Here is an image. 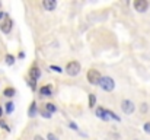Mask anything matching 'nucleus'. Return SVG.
I'll return each mask as SVG.
<instances>
[{
  "label": "nucleus",
  "instance_id": "13",
  "mask_svg": "<svg viewBox=\"0 0 150 140\" xmlns=\"http://www.w3.org/2000/svg\"><path fill=\"white\" fill-rule=\"evenodd\" d=\"M45 109H47L50 114H52V112H55V111H57V107H55L54 104L48 102V104H45Z\"/></svg>",
  "mask_w": 150,
  "mask_h": 140
},
{
  "label": "nucleus",
  "instance_id": "6",
  "mask_svg": "<svg viewBox=\"0 0 150 140\" xmlns=\"http://www.w3.org/2000/svg\"><path fill=\"white\" fill-rule=\"evenodd\" d=\"M133 6H134V9H136L137 12H140V13H144V12L149 9V3H147L146 0H136Z\"/></svg>",
  "mask_w": 150,
  "mask_h": 140
},
{
  "label": "nucleus",
  "instance_id": "17",
  "mask_svg": "<svg viewBox=\"0 0 150 140\" xmlns=\"http://www.w3.org/2000/svg\"><path fill=\"white\" fill-rule=\"evenodd\" d=\"M15 109V104L13 102H7L6 104V114H12Z\"/></svg>",
  "mask_w": 150,
  "mask_h": 140
},
{
  "label": "nucleus",
  "instance_id": "19",
  "mask_svg": "<svg viewBox=\"0 0 150 140\" xmlns=\"http://www.w3.org/2000/svg\"><path fill=\"white\" fill-rule=\"evenodd\" d=\"M50 69L52 70V72H55V73H61V72H63V69H61V67H58V66H54V64H52V66H50Z\"/></svg>",
  "mask_w": 150,
  "mask_h": 140
},
{
  "label": "nucleus",
  "instance_id": "12",
  "mask_svg": "<svg viewBox=\"0 0 150 140\" xmlns=\"http://www.w3.org/2000/svg\"><path fill=\"white\" fill-rule=\"evenodd\" d=\"M15 92H16V91H15L13 88H6V89L3 91V95L7 96V98H12V96L15 95Z\"/></svg>",
  "mask_w": 150,
  "mask_h": 140
},
{
  "label": "nucleus",
  "instance_id": "18",
  "mask_svg": "<svg viewBox=\"0 0 150 140\" xmlns=\"http://www.w3.org/2000/svg\"><path fill=\"white\" fill-rule=\"evenodd\" d=\"M69 127H70L71 130H74V131H79V127H77V124H76L74 121H70V123H69Z\"/></svg>",
  "mask_w": 150,
  "mask_h": 140
},
{
  "label": "nucleus",
  "instance_id": "14",
  "mask_svg": "<svg viewBox=\"0 0 150 140\" xmlns=\"http://www.w3.org/2000/svg\"><path fill=\"white\" fill-rule=\"evenodd\" d=\"M106 115L109 117V118H112V120H115V121H121V118L117 115V114H114L111 109H106Z\"/></svg>",
  "mask_w": 150,
  "mask_h": 140
},
{
  "label": "nucleus",
  "instance_id": "20",
  "mask_svg": "<svg viewBox=\"0 0 150 140\" xmlns=\"http://www.w3.org/2000/svg\"><path fill=\"white\" fill-rule=\"evenodd\" d=\"M0 127H3V129H4L6 131H10V129H9V126H7V124H6V123L3 121V120H0Z\"/></svg>",
  "mask_w": 150,
  "mask_h": 140
},
{
  "label": "nucleus",
  "instance_id": "24",
  "mask_svg": "<svg viewBox=\"0 0 150 140\" xmlns=\"http://www.w3.org/2000/svg\"><path fill=\"white\" fill-rule=\"evenodd\" d=\"M147 109H149L147 104H142V107H140V111H142V112H147Z\"/></svg>",
  "mask_w": 150,
  "mask_h": 140
},
{
  "label": "nucleus",
  "instance_id": "22",
  "mask_svg": "<svg viewBox=\"0 0 150 140\" xmlns=\"http://www.w3.org/2000/svg\"><path fill=\"white\" fill-rule=\"evenodd\" d=\"M41 114H42V117H44V118H51V114L47 111V109H42V111H41Z\"/></svg>",
  "mask_w": 150,
  "mask_h": 140
},
{
  "label": "nucleus",
  "instance_id": "16",
  "mask_svg": "<svg viewBox=\"0 0 150 140\" xmlns=\"http://www.w3.org/2000/svg\"><path fill=\"white\" fill-rule=\"evenodd\" d=\"M95 104H96V96L93 93H91L89 95V107L91 108H95Z\"/></svg>",
  "mask_w": 150,
  "mask_h": 140
},
{
  "label": "nucleus",
  "instance_id": "1",
  "mask_svg": "<svg viewBox=\"0 0 150 140\" xmlns=\"http://www.w3.org/2000/svg\"><path fill=\"white\" fill-rule=\"evenodd\" d=\"M86 77H88V82L91 83V85H99L100 80H102V76H100V73L98 70H95V69H91V70H88V75H86Z\"/></svg>",
  "mask_w": 150,
  "mask_h": 140
},
{
  "label": "nucleus",
  "instance_id": "25",
  "mask_svg": "<svg viewBox=\"0 0 150 140\" xmlns=\"http://www.w3.org/2000/svg\"><path fill=\"white\" fill-rule=\"evenodd\" d=\"M6 16H7V15H6L4 12H0V21H1L3 18H6Z\"/></svg>",
  "mask_w": 150,
  "mask_h": 140
},
{
  "label": "nucleus",
  "instance_id": "8",
  "mask_svg": "<svg viewBox=\"0 0 150 140\" xmlns=\"http://www.w3.org/2000/svg\"><path fill=\"white\" fill-rule=\"evenodd\" d=\"M95 112H96V117L100 118V120H103V121H108V120H109V117L106 115V109H105V108L98 107V108L95 109Z\"/></svg>",
  "mask_w": 150,
  "mask_h": 140
},
{
  "label": "nucleus",
  "instance_id": "10",
  "mask_svg": "<svg viewBox=\"0 0 150 140\" xmlns=\"http://www.w3.org/2000/svg\"><path fill=\"white\" fill-rule=\"evenodd\" d=\"M40 93H41L42 96H51V95H52V89H51V86L45 85V86H42V88L40 89Z\"/></svg>",
  "mask_w": 150,
  "mask_h": 140
},
{
  "label": "nucleus",
  "instance_id": "3",
  "mask_svg": "<svg viewBox=\"0 0 150 140\" xmlns=\"http://www.w3.org/2000/svg\"><path fill=\"white\" fill-rule=\"evenodd\" d=\"M80 63H77V61H70L67 66H66V72H67V75L69 76H77L79 73H80Z\"/></svg>",
  "mask_w": 150,
  "mask_h": 140
},
{
  "label": "nucleus",
  "instance_id": "26",
  "mask_svg": "<svg viewBox=\"0 0 150 140\" xmlns=\"http://www.w3.org/2000/svg\"><path fill=\"white\" fill-rule=\"evenodd\" d=\"M34 140H45V139H44V137H41V136H35Z\"/></svg>",
  "mask_w": 150,
  "mask_h": 140
},
{
  "label": "nucleus",
  "instance_id": "11",
  "mask_svg": "<svg viewBox=\"0 0 150 140\" xmlns=\"http://www.w3.org/2000/svg\"><path fill=\"white\" fill-rule=\"evenodd\" d=\"M37 112H38V108H37V104H35V102H32V104H31V107H29V111H28V115H29V117H35V115H37Z\"/></svg>",
  "mask_w": 150,
  "mask_h": 140
},
{
  "label": "nucleus",
  "instance_id": "15",
  "mask_svg": "<svg viewBox=\"0 0 150 140\" xmlns=\"http://www.w3.org/2000/svg\"><path fill=\"white\" fill-rule=\"evenodd\" d=\"M4 61H6V64H7V66H12V64L15 63V57H13L12 54H7V55H6V58H4Z\"/></svg>",
  "mask_w": 150,
  "mask_h": 140
},
{
  "label": "nucleus",
  "instance_id": "27",
  "mask_svg": "<svg viewBox=\"0 0 150 140\" xmlns=\"http://www.w3.org/2000/svg\"><path fill=\"white\" fill-rule=\"evenodd\" d=\"M3 112H4V111H3V108L0 107V118H1V115H3Z\"/></svg>",
  "mask_w": 150,
  "mask_h": 140
},
{
  "label": "nucleus",
  "instance_id": "7",
  "mask_svg": "<svg viewBox=\"0 0 150 140\" xmlns=\"http://www.w3.org/2000/svg\"><path fill=\"white\" fill-rule=\"evenodd\" d=\"M40 77H41V70H40V67H37V66L31 67V69H29V77H28V79L37 82Z\"/></svg>",
  "mask_w": 150,
  "mask_h": 140
},
{
  "label": "nucleus",
  "instance_id": "5",
  "mask_svg": "<svg viewBox=\"0 0 150 140\" xmlns=\"http://www.w3.org/2000/svg\"><path fill=\"white\" fill-rule=\"evenodd\" d=\"M12 28H13V21H12L9 16H6L4 21L0 23V29H1V32H4V34H10Z\"/></svg>",
  "mask_w": 150,
  "mask_h": 140
},
{
  "label": "nucleus",
  "instance_id": "21",
  "mask_svg": "<svg viewBox=\"0 0 150 140\" xmlns=\"http://www.w3.org/2000/svg\"><path fill=\"white\" fill-rule=\"evenodd\" d=\"M47 140H58V137H57L54 133H48V134H47Z\"/></svg>",
  "mask_w": 150,
  "mask_h": 140
},
{
  "label": "nucleus",
  "instance_id": "23",
  "mask_svg": "<svg viewBox=\"0 0 150 140\" xmlns=\"http://www.w3.org/2000/svg\"><path fill=\"white\" fill-rule=\"evenodd\" d=\"M143 129H144V131H146L147 134H150V121L149 123H146V124L143 126Z\"/></svg>",
  "mask_w": 150,
  "mask_h": 140
},
{
  "label": "nucleus",
  "instance_id": "2",
  "mask_svg": "<svg viewBox=\"0 0 150 140\" xmlns=\"http://www.w3.org/2000/svg\"><path fill=\"white\" fill-rule=\"evenodd\" d=\"M99 86L103 89V91H106V92H112V91H114V88H115V82H114V79H112V77L105 76V77H102Z\"/></svg>",
  "mask_w": 150,
  "mask_h": 140
},
{
  "label": "nucleus",
  "instance_id": "4",
  "mask_svg": "<svg viewBox=\"0 0 150 140\" xmlns=\"http://www.w3.org/2000/svg\"><path fill=\"white\" fill-rule=\"evenodd\" d=\"M121 109L124 111V114L130 115V114H133V112H134L136 107H134V104H133L130 99H124V101L121 102Z\"/></svg>",
  "mask_w": 150,
  "mask_h": 140
},
{
  "label": "nucleus",
  "instance_id": "9",
  "mask_svg": "<svg viewBox=\"0 0 150 140\" xmlns=\"http://www.w3.org/2000/svg\"><path fill=\"white\" fill-rule=\"evenodd\" d=\"M42 6L45 10H54L57 7V1L55 0H44L42 1Z\"/></svg>",
  "mask_w": 150,
  "mask_h": 140
}]
</instances>
